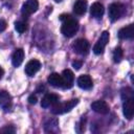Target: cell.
<instances>
[{"instance_id":"cell-7","label":"cell","mask_w":134,"mask_h":134,"mask_svg":"<svg viewBox=\"0 0 134 134\" xmlns=\"http://www.w3.org/2000/svg\"><path fill=\"white\" fill-rule=\"evenodd\" d=\"M62 81H63V88L65 89H69L73 86V82H74V74L70 69H65L63 70L62 74Z\"/></svg>"},{"instance_id":"cell-23","label":"cell","mask_w":134,"mask_h":134,"mask_svg":"<svg viewBox=\"0 0 134 134\" xmlns=\"http://www.w3.org/2000/svg\"><path fill=\"white\" fill-rule=\"evenodd\" d=\"M83 65V62L82 61H79V60H75L72 62V67L75 69V70H79Z\"/></svg>"},{"instance_id":"cell-3","label":"cell","mask_w":134,"mask_h":134,"mask_svg":"<svg viewBox=\"0 0 134 134\" xmlns=\"http://www.w3.org/2000/svg\"><path fill=\"white\" fill-rule=\"evenodd\" d=\"M79 103V99L77 98H74V99H71V100H68L66 103H62V104H59L57 103L55 105L52 106V109H51V113L52 114H63V113H66V112H69L73 107H75Z\"/></svg>"},{"instance_id":"cell-11","label":"cell","mask_w":134,"mask_h":134,"mask_svg":"<svg viewBox=\"0 0 134 134\" xmlns=\"http://www.w3.org/2000/svg\"><path fill=\"white\" fill-rule=\"evenodd\" d=\"M91 109L99 114H107L109 112V106L104 100H95L91 104Z\"/></svg>"},{"instance_id":"cell-16","label":"cell","mask_w":134,"mask_h":134,"mask_svg":"<svg viewBox=\"0 0 134 134\" xmlns=\"http://www.w3.org/2000/svg\"><path fill=\"white\" fill-rule=\"evenodd\" d=\"M48 83L52 86V87H55V88H63V81H62V76L61 74L57 73V72H53L51 73L48 79H47Z\"/></svg>"},{"instance_id":"cell-14","label":"cell","mask_w":134,"mask_h":134,"mask_svg":"<svg viewBox=\"0 0 134 134\" xmlns=\"http://www.w3.org/2000/svg\"><path fill=\"white\" fill-rule=\"evenodd\" d=\"M23 60H24V50L22 48H17L14 51L13 55H12V63H13V65L15 67H18V66H20L22 64Z\"/></svg>"},{"instance_id":"cell-15","label":"cell","mask_w":134,"mask_h":134,"mask_svg":"<svg viewBox=\"0 0 134 134\" xmlns=\"http://www.w3.org/2000/svg\"><path fill=\"white\" fill-rule=\"evenodd\" d=\"M104 6L102 3L99 2H95L91 5V8H90V14L93 18L95 19H99L102 18V16L104 15Z\"/></svg>"},{"instance_id":"cell-21","label":"cell","mask_w":134,"mask_h":134,"mask_svg":"<svg viewBox=\"0 0 134 134\" xmlns=\"http://www.w3.org/2000/svg\"><path fill=\"white\" fill-rule=\"evenodd\" d=\"M15 28H16V30H17L19 34H23V32L26 30L27 26H26V23H24V22H22V21H18V22L15 23Z\"/></svg>"},{"instance_id":"cell-22","label":"cell","mask_w":134,"mask_h":134,"mask_svg":"<svg viewBox=\"0 0 134 134\" xmlns=\"http://www.w3.org/2000/svg\"><path fill=\"white\" fill-rule=\"evenodd\" d=\"M15 131H16L15 128L12 127V126H6V127H4L0 130L1 133H15Z\"/></svg>"},{"instance_id":"cell-5","label":"cell","mask_w":134,"mask_h":134,"mask_svg":"<svg viewBox=\"0 0 134 134\" xmlns=\"http://www.w3.org/2000/svg\"><path fill=\"white\" fill-rule=\"evenodd\" d=\"M124 12V5L120 3H112L109 5V9H108V15L109 18L112 22L116 21L119 19V17L122 15Z\"/></svg>"},{"instance_id":"cell-17","label":"cell","mask_w":134,"mask_h":134,"mask_svg":"<svg viewBox=\"0 0 134 134\" xmlns=\"http://www.w3.org/2000/svg\"><path fill=\"white\" fill-rule=\"evenodd\" d=\"M12 104V96L10 94L5 90H0V106L4 109H7L10 107Z\"/></svg>"},{"instance_id":"cell-12","label":"cell","mask_w":134,"mask_h":134,"mask_svg":"<svg viewBox=\"0 0 134 134\" xmlns=\"http://www.w3.org/2000/svg\"><path fill=\"white\" fill-rule=\"evenodd\" d=\"M76 83H77V86H79L80 88L84 89V90H89V89H91L92 86H93L92 80H91L90 75H88V74H83V75L79 76Z\"/></svg>"},{"instance_id":"cell-2","label":"cell","mask_w":134,"mask_h":134,"mask_svg":"<svg viewBox=\"0 0 134 134\" xmlns=\"http://www.w3.org/2000/svg\"><path fill=\"white\" fill-rule=\"evenodd\" d=\"M77 30H79V23H77V21L75 19L70 17L67 20L63 21V25L61 27V32L65 37L71 38L76 34Z\"/></svg>"},{"instance_id":"cell-19","label":"cell","mask_w":134,"mask_h":134,"mask_svg":"<svg viewBox=\"0 0 134 134\" xmlns=\"http://www.w3.org/2000/svg\"><path fill=\"white\" fill-rule=\"evenodd\" d=\"M58 119L57 118H50L45 122V131L46 132H57L58 131Z\"/></svg>"},{"instance_id":"cell-25","label":"cell","mask_w":134,"mask_h":134,"mask_svg":"<svg viewBox=\"0 0 134 134\" xmlns=\"http://www.w3.org/2000/svg\"><path fill=\"white\" fill-rule=\"evenodd\" d=\"M6 26H7L6 22H5L4 20H1V19H0V32L3 31V30H5V29H6Z\"/></svg>"},{"instance_id":"cell-20","label":"cell","mask_w":134,"mask_h":134,"mask_svg":"<svg viewBox=\"0 0 134 134\" xmlns=\"http://www.w3.org/2000/svg\"><path fill=\"white\" fill-rule=\"evenodd\" d=\"M122 55H124V52H122V49L120 47H116L113 51V61L115 63H118L121 61L122 59Z\"/></svg>"},{"instance_id":"cell-4","label":"cell","mask_w":134,"mask_h":134,"mask_svg":"<svg viewBox=\"0 0 134 134\" xmlns=\"http://www.w3.org/2000/svg\"><path fill=\"white\" fill-rule=\"evenodd\" d=\"M108 42H109V32L107 30H105V31H103V34L98 38L97 42L93 46V52L95 54H102L104 52L105 47L108 44Z\"/></svg>"},{"instance_id":"cell-27","label":"cell","mask_w":134,"mask_h":134,"mask_svg":"<svg viewBox=\"0 0 134 134\" xmlns=\"http://www.w3.org/2000/svg\"><path fill=\"white\" fill-rule=\"evenodd\" d=\"M54 1H55V2H61L62 0H54Z\"/></svg>"},{"instance_id":"cell-6","label":"cell","mask_w":134,"mask_h":134,"mask_svg":"<svg viewBox=\"0 0 134 134\" xmlns=\"http://www.w3.org/2000/svg\"><path fill=\"white\" fill-rule=\"evenodd\" d=\"M73 50L77 53V54H81V55H84V54H87L88 51H89V48H90V45H89V42L85 39H77L73 45Z\"/></svg>"},{"instance_id":"cell-10","label":"cell","mask_w":134,"mask_h":134,"mask_svg":"<svg viewBox=\"0 0 134 134\" xmlns=\"http://www.w3.org/2000/svg\"><path fill=\"white\" fill-rule=\"evenodd\" d=\"M59 95L54 94V93H47L44 95V97L41 100V106L43 108H49L52 107L53 105H55L57 103H59Z\"/></svg>"},{"instance_id":"cell-18","label":"cell","mask_w":134,"mask_h":134,"mask_svg":"<svg viewBox=\"0 0 134 134\" xmlns=\"http://www.w3.org/2000/svg\"><path fill=\"white\" fill-rule=\"evenodd\" d=\"M86 9H87V0H76L74 5H73V12L81 16V15H84L86 13Z\"/></svg>"},{"instance_id":"cell-9","label":"cell","mask_w":134,"mask_h":134,"mask_svg":"<svg viewBox=\"0 0 134 134\" xmlns=\"http://www.w3.org/2000/svg\"><path fill=\"white\" fill-rule=\"evenodd\" d=\"M38 7H39L38 0H26L22 6V14L25 16H29L35 12H37Z\"/></svg>"},{"instance_id":"cell-1","label":"cell","mask_w":134,"mask_h":134,"mask_svg":"<svg viewBox=\"0 0 134 134\" xmlns=\"http://www.w3.org/2000/svg\"><path fill=\"white\" fill-rule=\"evenodd\" d=\"M122 99V112L127 119H132L134 115V92L130 87H126L121 90Z\"/></svg>"},{"instance_id":"cell-26","label":"cell","mask_w":134,"mask_h":134,"mask_svg":"<svg viewBox=\"0 0 134 134\" xmlns=\"http://www.w3.org/2000/svg\"><path fill=\"white\" fill-rule=\"evenodd\" d=\"M3 74H4V70H3V68L0 66V80L2 79V76H3Z\"/></svg>"},{"instance_id":"cell-8","label":"cell","mask_w":134,"mask_h":134,"mask_svg":"<svg viewBox=\"0 0 134 134\" xmlns=\"http://www.w3.org/2000/svg\"><path fill=\"white\" fill-rule=\"evenodd\" d=\"M41 68V63L40 61L34 59L27 62V64L25 65V73L28 76H34Z\"/></svg>"},{"instance_id":"cell-24","label":"cell","mask_w":134,"mask_h":134,"mask_svg":"<svg viewBox=\"0 0 134 134\" xmlns=\"http://www.w3.org/2000/svg\"><path fill=\"white\" fill-rule=\"evenodd\" d=\"M28 103L31 104V105H35V104L37 103V96H36L35 94L29 95V97H28Z\"/></svg>"},{"instance_id":"cell-13","label":"cell","mask_w":134,"mask_h":134,"mask_svg":"<svg viewBox=\"0 0 134 134\" xmlns=\"http://www.w3.org/2000/svg\"><path fill=\"white\" fill-rule=\"evenodd\" d=\"M134 37V25L129 24L118 30V38L119 39H133Z\"/></svg>"}]
</instances>
